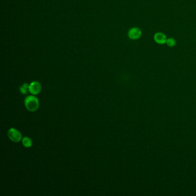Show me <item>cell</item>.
Listing matches in <instances>:
<instances>
[{"mask_svg": "<svg viewBox=\"0 0 196 196\" xmlns=\"http://www.w3.org/2000/svg\"><path fill=\"white\" fill-rule=\"evenodd\" d=\"M25 106L30 112L37 111L39 107V101L37 97L34 95H29L27 97L24 101Z\"/></svg>", "mask_w": 196, "mask_h": 196, "instance_id": "cell-1", "label": "cell"}, {"mask_svg": "<svg viewBox=\"0 0 196 196\" xmlns=\"http://www.w3.org/2000/svg\"><path fill=\"white\" fill-rule=\"evenodd\" d=\"M8 136L12 142L15 143L20 142L22 139L21 132L13 128H11V129H9L8 132Z\"/></svg>", "mask_w": 196, "mask_h": 196, "instance_id": "cell-2", "label": "cell"}, {"mask_svg": "<svg viewBox=\"0 0 196 196\" xmlns=\"http://www.w3.org/2000/svg\"><path fill=\"white\" fill-rule=\"evenodd\" d=\"M41 90L42 86L37 81H33L29 85V91L33 95H36L39 94Z\"/></svg>", "mask_w": 196, "mask_h": 196, "instance_id": "cell-3", "label": "cell"}, {"mask_svg": "<svg viewBox=\"0 0 196 196\" xmlns=\"http://www.w3.org/2000/svg\"><path fill=\"white\" fill-rule=\"evenodd\" d=\"M142 35V31L138 28H131L128 32V36L133 40L138 39Z\"/></svg>", "mask_w": 196, "mask_h": 196, "instance_id": "cell-4", "label": "cell"}, {"mask_svg": "<svg viewBox=\"0 0 196 196\" xmlns=\"http://www.w3.org/2000/svg\"><path fill=\"white\" fill-rule=\"evenodd\" d=\"M154 40L156 42L160 44H164L167 42V38L163 33H156L154 35Z\"/></svg>", "mask_w": 196, "mask_h": 196, "instance_id": "cell-5", "label": "cell"}, {"mask_svg": "<svg viewBox=\"0 0 196 196\" xmlns=\"http://www.w3.org/2000/svg\"><path fill=\"white\" fill-rule=\"evenodd\" d=\"M22 143L23 146L26 148H30L32 146V141L31 138L24 137L22 139Z\"/></svg>", "mask_w": 196, "mask_h": 196, "instance_id": "cell-6", "label": "cell"}, {"mask_svg": "<svg viewBox=\"0 0 196 196\" xmlns=\"http://www.w3.org/2000/svg\"><path fill=\"white\" fill-rule=\"evenodd\" d=\"M29 85L27 83L24 84L20 88V92L22 95H27L29 90Z\"/></svg>", "mask_w": 196, "mask_h": 196, "instance_id": "cell-7", "label": "cell"}, {"mask_svg": "<svg viewBox=\"0 0 196 196\" xmlns=\"http://www.w3.org/2000/svg\"><path fill=\"white\" fill-rule=\"evenodd\" d=\"M167 45L170 46V47H173L176 44V42H175V40L173 38H169L167 40Z\"/></svg>", "mask_w": 196, "mask_h": 196, "instance_id": "cell-8", "label": "cell"}]
</instances>
